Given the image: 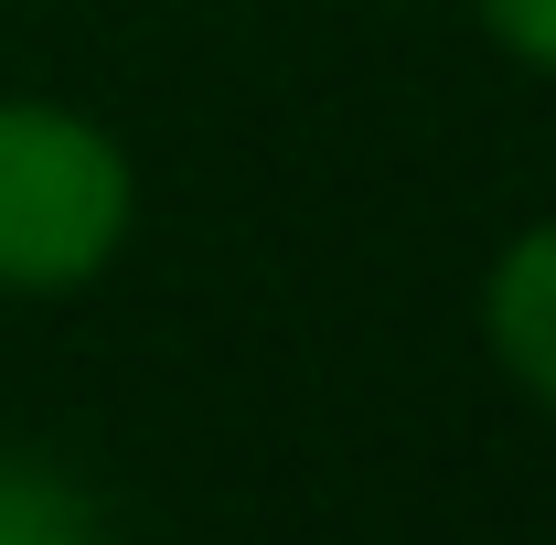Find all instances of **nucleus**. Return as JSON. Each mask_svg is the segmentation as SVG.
<instances>
[{"label": "nucleus", "mask_w": 556, "mask_h": 545, "mask_svg": "<svg viewBox=\"0 0 556 545\" xmlns=\"http://www.w3.org/2000/svg\"><path fill=\"white\" fill-rule=\"evenodd\" d=\"M129 225L118 150L65 107H0V278L65 289L86 278Z\"/></svg>", "instance_id": "nucleus-1"}, {"label": "nucleus", "mask_w": 556, "mask_h": 545, "mask_svg": "<svg viewBox=\"0 0 556 545\" xmlns=\"http://www.w3.org/2000/svg\"><path fill=\"white\" fill-rule=\"evenodd\" d=\"M492 342H503V364L556 407V225L503 257V278H492Z\"/></svg>", "instance_id": "nucleus-2"}, {"label": "nucleus", "mask_w": 556, "mask_h": 545, "mask_svg": "<svg viewBox=\"0 0 556 545\" xmlns=\"http://www.w3.org/2000/svg\"><path fill=\"white\" fill-rule=\"evenodd\" d=\"M0 545H97V514L65 471L43 460H0Z\"/></svg>", "instance_id": "nucleus-3"}, {"label": "nucleus", "mask_w": 556, "mask_h": 545, "mask_svg": "<svg viewBox=\"0 0 556 545\" xmlns=\"http://www.w3.org/2000/svg\"><path fill=\"white\" fill-rule=\"evenodd\" d=\"M492 11V33L525 54V65H556V0H482Z\"/></svg>", "instance_id": "nucleus-4"}]
</instances>
